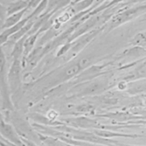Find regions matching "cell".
<instances>
[{
  "label": "cell",
  "instance_id": "ac0fdd59",
  "mask_svg": "<svg viewBox=\"0 0 146 146\" xmlns=\"http://www.w3.org/2000/svg\"><path fill=\"white\" fill-rule=\"evenodd\" d=\"M13 1H15V0H13Z\"/></svg>",
  "mask_w": 146,
  "mask_h": 146
},
{
  "label": "cell",
  "instance_id": "30bf717a",
  "mask_svg": "<svg viewBox=\"0 0 146 146\" xmlns=\"http://www.w3.org/2000/svg\"><path fill=\"white\" fill-rule=\"evenodd\" d=\"M131 44L135 46L144 48L146 47V33L137 34L132 40Z\"/></svg>",
  "mask_w": 146,
  "mask_h": 146
},
{
  "label": "cell",
  "instance_id": "7c38bea8",
  "mask_svg": "<svg viewBox=\"0 0 146 146\" xmlns=\"http://www.w3.org/2000/svg\"><path fill=\"white\" fill-rule=\"evenodd\" d=\"M146 75V61L139 66L136 71V76L141 77Z\"/></svg>",
  "mask_w": 146,
  "mask_h": 146
},
{
  "label": "cell",
  "instance_id": "5b68a950",
  "mask_svg": "<svg viewBox=\"0 0 146 146\" xmlns=\"http://www.w3.org/2000/svg\"><path fill=\"white\" fill-rule=\"evenodd\" d=\"M28 10V8H26L22 11L7 16L2 25V29L5 30L15 25L23 19V16Z\"/></svg>",
  "mask_w": 146,
  "mask_h": 146
},
{
  "label": "cell",
  "instance_id": "52a82bcc",
  "mask_svg": "<svg viewBox=\"0 0 146 146\" xmlns=\"http://www.w3.org/2000/svg\"><path fill=\"white\" fill-rule=\"evenodd\" d=\"M127 92L136 94L146 91V80H138L127 84Z\"/></svg>",
  "mask_w": 146,
  "mask_h": 146
},
{
  "label": "cell",
  "instance_id": "8fae6325",
  "mask_svg": "<svg viewBox=\"0 0 146 146\" xmlns=\"http://www.w3.org/2000/svg\"><path fill=\"white\" fill-rule=\"evenodd\" d=\"M78 63L79 66H80L82 70L84 69L87 67H88L90 64L91 63V60L90 58H87V57H84L83 58H81L79 61Z\"/></svg>",
  "mask_w": 146,
  "mask_h": 146
},
{
  "label": "cell",
  "instance_id": "9c48e42d",
  "mask_svg": "<svg viewBox=\"0 0 146 146\" xmlns=\"http://www.w3.org/2000/svg\"><path fill=\"white\" fill-rule=\"evenodd\" d=\"M95 133L96 135L100 136L102 137H116V136H119V137H135L137 136L136 135H127V134H122L121 133H117L114 132H111L108 131H103V130H96L95 131Z\"/></svg>",
  "mask_w": 146,
  "mask_h": 146
},
{
  "label": "cell",
  "instance_id": "e0dca14e",
  "mask_svg": "<svg viewBox=\"0 0 146 146\" xmlns=\"http://www.w3.org/2000/svg\"><path fill=\"white\" fill-rule=\"evenodd\" d=\"M124 146H133V145H124Z\"/></svg>",
  "mask_w": 146,
  "mask_h": 146
},
{
  "label": "cell",
  "instance_id": "9a60e30c",
  "mask_svg": "<svg viewBox=\"0 0 146 146\" xmlns=\"http://www.w3.org/2000/svg\"><path fill=\"white\" fill-rule=\"evenodd\" d=\"M145 0H128V2L127 4L128 3H136V2H143Z\"/></svg>",
  "mask_w": 146,
  "mask_h": 146
},
{
  "label": "cell",
  "instance_id": "ba28073f",
  "mask_svg": "<svg viewBox=\"0 0 146 146\" xmlns=\"http://www.w3.org/2000/svg\"><path fill=\"white\" fill-rule=\"evenodd\" d=\"M27 35H26L14 43V45L11 53V56L12 57L13 60H21V59L22 58L24 50V42Z\"/></svg>",
  "mask_w": 146,
  "mask_h": 146
},
{
  "label": "cell",
  "instance_id": "5bb4252c",
  "mask_svg": "<svg viewBox=\"0 0 146 146\" xmlns=\"http://www.w3.org/2000/svg\"><path fill=\"white\" fill-rule=\"evenodd\" d=\"M9 36L6 34L3 31L0 34V48L2 47L4 44L8 42Z\"/></svg>",
  "mask_w": 146,
  "mask_h": 146
},
{
  "label": "cell",
  "instance_id": "2e32d148",
  "mask_svg": "<svg viewBox=\"0 0 146 146\" xmlns=\"http://www.w3.org/2000/svg\"><path fill=\"white\" fill-rule=\"evenodd\" d=\"M1 93H0V100H1ZM2 115H1V111H0V119H2Z\"/></svg>",
  "mask_w": 146,
  "mask_h": 146
},
{
  "label": "cell",
  "instance_id": "7a4b0ae2",
  "mask_svg": "<svg viewBox=\"0 0 146 146\" xmlns=\"http://www.w3.org/2000/svg\"><path fill=\"white\" fill-rule=\"evenodd\" d=\"M22 67V64L21 60H13L7 76L9 89L15 90L20 85Z\"/></svg>",
  "mask_w": 146,
  "mask_h": 146
},
{
  "label": "cell",
  "instance_id": "4fadbf2b",
  "mask_svg": "<svg viewBox=\"0 0 146 146\" xmlns=\"http://www.w3.org/2000/svg\"><path fill=\"white\" fill-rule=\"evenodd\" d=\"M43 0H29L28 5V9H35L37 6H38Z\"/></svg>",
  "mask_w": 146,
  "mask_h": 146
},
{
  "label": "cell",
  "instance_id": "277c9868",
  "mask_svg": "<svg viewBox=\"0 0 146 146\" xmlns=\"http://www.w3.org/2000/svg\"><path fill=\"white\" fill-rule=\"evenodd\" d=\"M39 34V31L35 32L33 34L28 35L24 42V50L22 58V66H24V63L30 53L33 50L34 44L37 39V37Z\"/></svg>",
  "mask_w": 146,
  "mask_h": 146
},
{
  "label": "cell",
  "instance_id": "6da1fadb",
  "mask_svg": "<svg viewBox=\"0 0 146 146\" xmlns=\"http://www.w3.org/2000/svg\"><path fill=\"white\" fill-rule=\"evenodd\" d=\"M145 10L146 5H143L128 9L125 8L123 10L118 11V12L112 15L110 19L108 30L110 31L115 29L122 24L133 19L141 13L144 12Z\"/></svg>",
  "mask_w": 146,
  "mask_h": 146
},
{
  "label": "cell",
  "instance_id": "3957f363",
  "mask_svg": "<svg viewBox=\"0 0 146 146\" xmlns=\"http://www.w3.org/2000/svg\"><path fill=\"white\" fill-rule=\"evenodd\" d=\"M0 133L9 142L17 146H23L21 137L11 126V125L5 123L4 121L0 123Z\"/></svg>",
  "mask_w": 146,
  "mask_h": 146
},
{
  "label": "cell",
  "instance_id": "8992f818",
  "mask_svg": "<svg viewBox=\"0 0 146 146\" xmlns=\"http://www.w3.org/2000/svg\"><path fill=\"white\" fill-rule=\"evenodd\" d=\"M29 0H15L10 3L6 8L7 17L28 8Z\"/></svg>",
  "mask_w": 146,
  "mask_h": 146
}]
</instances>
